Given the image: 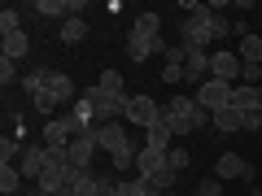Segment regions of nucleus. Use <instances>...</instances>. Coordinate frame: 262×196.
Here are the masks:
<instances>
[{"mask_svg":"<svg viewBox=\"0 0 262 196\" xmlns=\"http://www.w3.org/2000/svg\"><path fill=\"white\" fill-rule=\"evenodd\" d=\"M96 144H101V153L114 157V175H122V170L136 166V153H140V149H131L122 122H101V127H96Z\"/></svg>","mask_w":262,"mask_h":196,"instance_id":"1","label":"nucleus"},{"mask_svg":"<svg viewBox=\"0 0 262 196\" xmlns=\"http://www.w3.org/2000/svg\"><path fill=\"white\" fill-rule=\"evenodd\" d=\"M79 96H83V101L92 105V113H96V127H101V122H118V118H122V109H127V96H110L101 83H88V87H79Z\"/></svg>","mask_w":262,"mask_h":196,"instance_id":"2","label":"nucleus"},{"mask_svg":"<svg viewBox=\"0 0 262 196\" xmlns=\"http://www.w3.org/2000/svg\"><path fill=\"white\" fill-rule=\"evenodd\" d=\"M179 39L188 48H206L210 53V44H214V9L196 13V18H179Z\"/></svg>","mask_w":262,"mask_h":196,"instance_id":"3","label":"nucleus"},{"mask_svg":"<svg viewBox=\"0 0 262 196\" xmlns=\"http://www.w3.org/2000/svg\"><path fill=\"white\" fill-rule=\"evenodd\" d=\"M196 105H201V109L210 113V118H214L219 109H227V105H232V83H219V79H206V83L196 87V96H192Z\"/></svg>","mask_w":262,"mask_h":196,"instance_id":"4","label":"nucleus"},{"mask_svg":"<svg viewBox=\"0 0 262 196\" xmlns=\"http://www.w3.org/2000/svg\"><path fill=\"white\" fill-rule=\"evenodd\" d=\"M162 113H166V109H162V105L153 101V96H127V109H122V118H127V122H136V127H144V131H149L153 122L162 118Z\"/></svg>","mask_w":262,"mask_h":196,"instance_id":"5","label":"nucleus"},{"mask_svg":"<svg viewBox=\"0 0 262 196\" xmlns=\"http://www.w3.org/2000/svg\"><path fill=\"white\" fill-rule=\"evenodd\" d=\"M241 70H245V61L232 53V48L210 53V79H219V83H241Z\"/></svg>","mask_w":262,"mask_h":196,"instance_id":"6","label":"nucleus"},{"mask_svg":"<svg viewBox=\"0 0 262 196\" xmlns=\"http://www.w3.org/2000/svg\"><path fill=\"white\" fill-rule=\"evenodd\" d=\"M66 153H70V166H75V170H92V157L101 153V144H96V131H83V135H75Z\"/></svg>","mask_w":262,"mask_h":196,"instance_id":"7","label":"nucleus"},{"mask_svg":"<svg viewBox=\"0 0 262 196\" xmlns=\"http://www.w3.org/2000/svg\"><path fill=\"white\" fill-rule=\"evenodd\" d=\"M214 179H241V183H253V170L245 166L241 153H219V161H214Z\"/></svg>","mask_w":262,"mask_h":196,"instance_id":"8","label":"nucleus"},{"mask_svg":"<svg viewBox=\"0 0 262 196\" xmlns=\"http://www.w3.org/2000/svg\"><path fill=\"white\" fill-rule=\"evenodd\" d=\"M153 53H166V39H149V35H136V31H127V57L131 61H149Z\"/></svg>","mask_w":262,"mask_h":196,"instance_id":"9","label":"nucleus"},{"mask_svg":"<svg viewBox=\"0 0 262 196\" xmlns=\"http://www.w3.org/2000/svg\"><path fill=\"white\" fill-rule=\"evenodd\" d=\"M162 170H166V153L144 144V149L136 153V175H140V179H153V175H162Z\"/></svg>","mask_w":262,"mask_h":196,"instance_id":"10","label":"nucleus"},{"mask_svg":"<svg viewBox=\"0 0 262 196\" xmlns=\"http://www.w3.org/2000/svg\"><path fill=\"white\" fill-rule=\"evenodd\" d=\"M210 79V53L206 48H192V53H188V65H184V83H206Z\"/></svg>","mask_w":262,"mask_h":196,"instance_id":"11","label":"nucleus"},{"mask_svg":"<svg viewBox=\"0 0 262 196\" xmlns=\"http://www.w3.org/2000/svg\"><path fill=\"white\" fill-rule=\"evenodd\" d=\"M44 92L53 96L57 105H61V101H79V92H75V79H70V75H61V70H48V83H44Z\"/></svg>","mask_w":262,"mask_h":196,"instance_id":"12","label":"nucleus"},{"mask_svg":"<svg viewBox=\"0 0 262 196\" xmlns=\"http://www.w3.org/2000/svg\"><path fill=\"white\" fill-rule=\"evenodd\" d=\"M144 144H149V149H162V153H166V149H175V127H170V118H166V113H162V118L149 127V140H144Z\"/></svg>","mask_w":262,"mask_h":196,"instance_id":"13","label":"nucleus"},{"mask_svg":"<svg viewBox=\"0 0 262 196\" xmlns=\"http://www.w3.org/2000/svg\"><path fill=\"white\" fill-rule=\"evenodd\" d=\"M262 101V87H249V83H232V109L241 113H253Z\"/></svg>","mask_w":262,"mask_h":196,"instance_id":"14","label":"nucleus"},{"mask_svg":"<svg viewBox=\"0 0 262 196\" xmlns=\"http://www.w3.org/2000/svg\"><path fill=\"white\" fill-rule=\"evenodd\" d=\"M35 13H39V22H70V18H75L70 0H39Z\"/></svg>","mask_w":262,"mask_h":196,"instance_id":"15","label":"nucleus"},{"mask_svg":"<svg viewBox=\"0 0 262 196\" xmlns=\"http://www.w3.org/2000/svg\"><path fill=\"white\" fill-rule=\"evenodd\" d=\"M18 170H22V179H39V175H44V149L27 144L22 157H18Z\"/></svg>","mask_w":262,"mask_h":196,"instance_id":"16","label":"nucleus"},{"mask_svg":"<svg viewBox=\"0 0 262 196\" xmlns=\"http://www.w3.org/2000/svg\"><path fill=\"white\" fill-rule=\"evenodd\" d=\"M96 183H101V175H92V170H70V179H66V187L75 196H96Z\"/></svg>","mask_w":262,"mask_h":196,"instance_id":"17","label":"nucleus"},{"mask_svg":"<svg viewBox=\"0 0 262 196\" xmlns=\"http://www.w3.org/2000/svg\"><path fill=\"white\" fill-rule=\"evenodd\" d=\"M210 122L219 127V135H236V131H245V113H241V109H232V105H227V109H219Z\"/></svg>","mask_w":262,"mask_h":196,"instance_id":"18","label":"nucleus"},{"mask_svg":"<svg viewBox=\"0 0 262 196\" xmlns=\"http://www.w3.org/2000/svg\"><path fill=\"white\" fill-rule=\"evenodd\" d=\"M31 53V35L27 31H18V35H5V44H0V57H9V61H18V57Z\"/></svg>","mask_w":262,"mask_h":196,"instance_id":"19","label":"nucleus"},{"mask_svg":"<svg viewBox=\"0 0 262 196\" xmlns=\"http://www.w3.org/2000/svg\"><path fill=\"white\" fill-rule=\"evenodd\" d=\"M236 57H241L245 65H262V35H245L241 48H236Z\"/></svg>","mask_w":262,"mask_h":196,"instance_id":"20","label":"nucleus"},{"mask_svg":"<svg viewBox=\"0 0 262 196\" xmlns=\"http://www.w3.org/2000/svg\"><path fill=\"white\" fill-rule=\"evenodd\" d=\"M18 192H22V170L0 166V196H18Z\"/></svg>","mask_w":262,"mask_h":196,"instance_id":"21","label":"nucleus"},{"mask_svg":"<svg viewBox=\"0 0 262 196\" xmlns=\"http://www.w3.org/2000/svg\"><path fill=\"white\" fill-rule=\"evenodd\" d=\"M131 31H136V35H149V39H158V35H162V13H153V9H149V13H140Z\"/></svg>","mask_w":262,"mask_h":196,"instance_id":"22","label":"nucleus"},{"mask_svg":"<svg viewBox=\"0 0 262 196\" xmlns=\"http://www.w3.org/2000/svg\"><path fill=\"white\" fill-rule=\"evenodd\" d=\"M79 39H88V22H83V18L61 22V44H79Z\"/></svg>","mask_w":262,"mask_h":196,"instance_id":"23","label":"nucleus"},{"mask_svg":"<svg viewBox=\"0 0 262 196\" xmlns=\"http://www.w3.org/2000/svg\"><path fill=\"white\" fill-rule=\"evenodd\" d=\"M118 196H153V187H149V179H118Z\"/></svg>","mask_w":262,"mask_h":196,"instance_id":"24","label":"nucleus"},{"mask_svg":"<svg viewBox=\"0 0 262 196\" xmlns=\"http://www.w3.org/2000/svg\"><path fill=\"white\" fill-rule=\"evenodd\" d=\"M18 31H22V13L13 5H5L0 9V35H18Z\"/></svg>","mask_w":262,"mask_h":196,"instance_id":"25","label":"nucleus"},{"mask_svg":"<svg viewBox=\"0 0 262 196\" xmlns=\"http://www.w3.org/2000/svg\"><path fill=\"white\" fill-rule=\"evenodd\" d=\"M22 149H27V144H18V140L5 135V140H0V166H13V161L22 157Z\"/></svg>","mask_w":262,"mask_h":196,"instance_id":"26","label":"nucleus"},{"mask_svg":"<svg viewBox=\"0 0 262 196\" xmlns=\"http://www.w3.org/2000/svg\"><path fill=\"white\" fill-rule=\"evenodd\" d=\"M96 83H101L110 96H127V92H122V75H118V70H101V79H96Z\"/></svg>","mask_w":262,"mask_h":196,"instance_id":"27","label":"nucleus"},{"mask_svg":"<svg viewBox=\"0 0 262 196\" xmlns=\"http://www.w3.org/2000/svg\"><path fill=\"white\" fill-rule=\"evenodd\" d=\"M188 161H192V157H188V153L179 149V144H175V149H166V170H175V175H184V170H188Z\"/></svg>","mask_w":262,"mask_h":196,"instance_id":"28","label":"nucleus"},{"mask_svg":"<svg viewBox=\"0 0 262 196\" xmlns=\"http://www.w3.org/2000/svg\"><path fill=\"white\" fill-rule=\"evenodd\" d=\"M188 53H192V48H188L184 39H179L175 48H166V65H188Z\"/></svg>","mask_w":262,"mask_h":196,"instance_id":"29","label":"nucleus"},{"mask_svg":"<svg viewBox=\"0 0 262 196\" xmlns=\"http://www.w3.org/2000/svg\"><path fill=\"white\" fill-rule=\"evenodd\" d=\"M0 83H18V61L0 57Z\"/></svg>","mask_w":262,"mask_h":196,"instance_id":"30","label":"nucleus"},{"mask_svg":"<svg viewBox=\"0 0 262 196\" xmlns=\"http://www.w3.org/2000/svg\"><path fill=\"white\" fill-rule=\"evenodd\" d=\"M196 196H223V179H206V183H196Z\"/></svg>","mask_w":262,"mask_h":196,"instance_id":"31","label":"nucleus"},{"mask_svg":"<svg viewBox=\"0 0 262 196\" xmlns=\"http://www.w3.org/2000/svg\"><path fill=\"white\" fill-rule=\"evenodd\" d=\"M241 83H249V87H262V65H245V70H241Z\"/></svg>","mask_w":262,"mask_h":196,"instance_id":"32","label":"nucleus"},{"mask_svg":"<svg viewBox=\"0 0 262 196\" xmlns=\"http://www.w3.org/2000/svg\"><path fill=\"white\" fill-rule=\"evenodd\" d=\"M31 101H35V109L44 113V118H48V113L57 109V101H53V96H48V92H39V96H31Z\"/></svg>","mask_w":262,"mask_h":196,"instance_id":"33","label":"nucleus"},{"mask_svg":"<svg viewBox=\"0 0 262 196\" xmlns=\"http://www.w3.org/2000/svg\"><path fill=\"white\" fill-rule=\"evenodd\" d=\"M96 196H118V179H114V175H105L101 183H96Z\"/></svg>","mask_w":262,"mask_h":196,"instance_id":"34","label":"nucleus"},{"mask_svg":"<svg viewBox=\"0 0 262 196\" xmlns=\"http://www.w3.org/2000/svg\"><path fill=\"white\" fill-rule=\"evenodd\" d=\"M162 83H184V65H162Z\"/></svg>","mask_w":262,"mask_h":196,"instance_id":"35","label":"nucleus"},{"mask_svg":"<svg viewBox=\"0 0 262 196\" xmlns=\"http://www.w3.org/2000/svg\"><path fill=\"white\" fill-rule=\"evenodd\" d=\"M258 127H262V113H258V109L245 113V131H258Z\"/></svg>","mask_w":262,"mask_h":196,"instance_id":"36","label":"nucleus"},{"mask_svg":"<svg viewBox=\"0 0 262 196\" xmlns=\"http://www.w3.org/2000/svg\"><path fill=\"white\" fill-rule=\"evenodd\" d=\"M57 196H75V192H70V187H66V192H57Z\"/></svg>","mask_w":262,"mask_h":196,"instance_id":"37","label":"nucleus"},{"mask_svg":"<svg viewBox=\"0 0 262 196\" xmlns=\"http://www.w3.org/2000/svg\"><path fill=\"white\" fill-rule=\"evenodd\" d=\"M249 196H262V192H258V187H253V192H249Z\"/></svg>","mask_w":262,"mask_h":196,"instance_id":"38","label":"nucleus"},{"mask_svg":"<svg viewBox=\"0 0 262 196\" xmlns=\"http://www.w3.org/2000/svg\"><path fill=\"white\" fill-rule=\"evenodd\" d=\"M179 196H196V192H179Z\"/></svg>","mask_w":262,"mask_h":196,"instance_id":"39","label":"nucleus"},{"mask_svg":"<svg viewBox=\"0 0 262 196\" xmlns=\"http://www.w3.org/2000/svg\"><path fill=\"white\" fill-rule=\"evenodd\" d=\"M258 113H262V101H258Z\"/></svg>","mask_w":262,"mask_h":196,"instance_id":"40","label":"nucleus"}]
</instances>
